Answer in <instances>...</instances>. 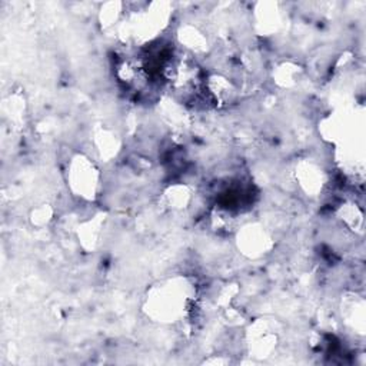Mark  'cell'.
<instances>
[{
  "instance_id": "6da1fadb",
  "label": "cell",
  "mask_w": 366,
  "mask_h": 366,
  "mask_svg": "<svg viewBox=\"0 0 366 366\" xmlns=\"http://www.w3.org/2000/svg\"><path fill=\"white\" fill-rule=\"evenodd\" d=\"M182 284L171 281L156 288L148 298V309L152 318L159 322H176L185 315L189 298Z\"/></svg>"
},
{
  "instance_id": "7a4b0ae2",
  "label": "cell",
  "mask_w": 366,
  "mask_h": 366,
  "mask_svg": "<svg viewBox=\"0 0 366 366\" xmlns=\"http://www.w3.org/2000/svg\"><path fill=\"white\" fill-rule=\"evenodd\" d=\"M68 185L76 196L93 200L100 185V173L96 165L83 155L72 158L68 168Z\"/></svg>"
},
{
  "instance_id": "3957f363",
  "label": "cell",
  "mask_w": 366,
  "mask_h": 366,
  "mask_svg": "<svg viewBox=\"0 0 366 366\" xmlns=\"http://www.w3.org/2000/svg\"><path fill=\"white\" fill-rule=\"evenodd\" d=\"M116 77L127 89L142 92L149 86L151 69L145 59L135 56H125L116 63Z\"/></svg>"
},
{
  "instance_id": "277c9868",
  "label": "cell",
  "mask_w": 366,
  "mask_h": 366,
  "mask_svg": "<svg viewBox=\"0 0 366 366\" xmlns=\"http://www.w3.org/2000/svg\"><path fill=\"white\" fill-rule=\"evenodd\" d=\"M239 249L248 257H262L267 254L272 245V240L268 232L259 225H248L242 227V232L237 235Z\"/></svg>"
},
{
  "instance_id": "5b68a950",
  "label": "cell",
  "mask_w": 366,
  "mask_h": 366,
  "mask_svg": "<svg viewBox=\"0 0 366 366\" xmlns=\"http://www.w3.org/2000/svg\"><path fill=\"white\" fill-rule=\"evenodd\" d=\"M205 93H208L216 104H227L235 99L236 89L227 77L222 75H210L206 76Z\"/></svg>"
},
{
  "instance_id": "8992f818",
  "label": "cell",
  "mask_w": 366,
  "mask_h": 366,
  "mask_svg": "<svg viewBox=\"0 0 366 366\" xmlns=\"http://www.w3.org/2000/svg\"><path fill=\"white\" fill-rule=\"evenodd\" d=\"M296 178L299 181V185L308 195H316L323 189L325 175L322 169L313 162H306L301 165L296 171Z\"/></svg>"
},
{
  "instance_id": "52a82bcc",
  "label": "cell",
  "mask_w": 366,
  "mask_h": 366,
  "mask_svg": "<svg viewBox=\"0 0 366 366\" xmlns=\"http://www.w3.org/2000/svg\"><path fill=\"white\" fill-rule=\"evenodd\" d=\"M179 42L185 49L193 55H200L208 50L206 36L195 26L186 25L179 31Z\"/></svg>"
},
{
  "instance_id": "ba28073f",
  "label": "cell",
  "mask_w": 366,
  "mask_h": 366,
  "mask_svg": "<svg viewBox=\"0 0 366 366\" xmlns=\"http://www.w3.org/2000/svg\"><path fill=\"white\" fill-rule=\"evenodd\" d=\"M276 335L265 329H258L251 332V352L254 350L257 356L269 355L275 349Z\"/></svg>"
},
{
  "instance_id": "9c48e42d",
  "label": "cell",
  "mask_w": 366,
  "mask_h": 366,
  "mask_svg": "<svg viewBox=\"0 0 366 366\" xmlns=\"http://www.w3.org/2000/svg\"><path fill=\"white\" fill-rule=\"evenodd\" d=\"M166 203L171 209L173 210H179V209H185L188 208L189 202H190V192L186 186L183 185H175L171 186L166 193Z\"/></svg>"
},
{
  "instance_id": "30bf717a",
  "label": "cell",
  "mask_w": 366,
  "mask_h": 366,
  "mask_svg": "<svg viewBox=\"0 0 366 366\" xmlns=\"http://www.w3.org/2000/svg\"><path fill=\"white\" fill-rule=\"evenodd\" d=\"M96 148L102 158L109 159L116 155L119 149V141L112 132L103 129L99 134H96Z\"/></svg>"
},
{
  "instance_id": "8fae6325",
  "label": "cell",
  "mask_w": 366,
  "mask_h": 366,
  "mask_svg": "<svg viewBox=\"0 0 366 366\" xmlns=\"http://www.w3.org/2000/svg\"><path fill=\"white\" fill-rule=\"evenodd\" d=\"M340 217L345 222V225L349 226L352 230H355V227H359L362 230L363 217L355 203H346L345 208H342L340 210Z\"/></svg>"
},
{
  "instance_id": "7c38bea8",
  "label": "cell",
  "mask_w": 366,
  "mask_h": 366,
  "mask_svg": "<svg viewBox=\"0 0 366 366\" xmlns=\"http://www.w3.org/2000/svg\"><path fill=\"white\" fill-rule=\"evenodd\" d=\"M122 16V5L120 4H107L103 6L100 14V22L104 28H112L119 22Z\"/></svg>"
},
{
  "instance_id": "4fadbf2b",
  "label": "cell",
  "mask_w": 366,
  "mask_h": 366,
  "mask_svg": "<svg viewBox=\"0 0 366 366\" xmlns=\"http://www.w3.org/2000/svg\"><path fill=\"white\" fill-rule=\"evenodd\" d=\"M35 216H38V217L33 220V223L38 225V226H43V225H46L50 220L52 212H50V209L48 206H42L38 210H35Z\"/></svg>"
}]
</instances>
